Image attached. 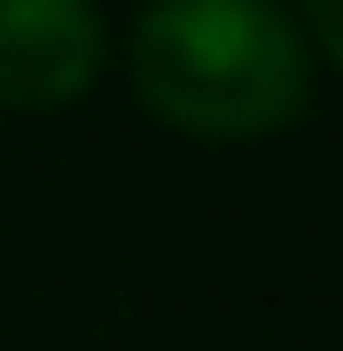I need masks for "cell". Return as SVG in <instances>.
I'll return each instance as SVG.
<instances>
[{
  "label": "cell",
  "instance_id": "1",
  "mask_svg": "<svg viewBox=\"0 0 343 351\" xmlns=\"http://www.w3.org/2000/svg\"><path fill=\"white\" fill-rule=\"evenodd\" d=\"M133 86L164 125L203 141L281 133L312 94V47L281 0H149Z\"/></svg>",
  "mask_w": 343,
  "mask_h": 351
},
{
  "label": "cell",
  "instance_id": "2",
  "mask_svg": "<svg viewBox=\"0 0 343 351\" xmlns=\"http://www.w3.org/2000/svg\"><path fill=\"white\" fill-rule=\"evenodd\" d=\"M102 71V8L94 0H0V101L63 110Z\"/></svg>",
  "mask_w": 343,
  "mask_h": 351
},
{
  "label": "cell",
  "instance_id": "3",
  "mask_svg": "<svg viewBox=\"0 0 343 351\" xmlns=\"http://www.w3.org/2000/svg\"><path fill=\"white\" fill-rule=\"evenodd\" d=\"M305 24H312L320 47H328V63L343 71V0H305Z\"/></svg>",
  "mask_w": 343,
  "mask_h": 351
}]
</instances>
